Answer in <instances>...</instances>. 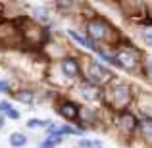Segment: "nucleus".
Masks as SVG:
<instances>
[{"label": "nucleus", "mask_w": 152, "mask_h": 148, "mask_svg": "<svg viewBox=\"0 0 152 148\" xmlns=\"http://www.w3.org/2000/svg\"><path fill=\"white\" fill-rule=\"evenodd\" d=\"M87 33H89V37L93 39V41L102 42V41H106L108 35H110V23L104 21V19H93V21H89V25H87Z\"/></svg>", "instance_id": "3"}, {"label": "nucleus", "mask_w": 152, "mask_h": 148, "mask_svg": "<svg viewBox=\"0 0 152 148\" xmlns=\"http://www.w3.org/2000/svg\"><path fill=\"white\" fill-rule=\"evenodd\" d=\"M79 90H81L83 98H85L87 102H94V100L100 98V90H98V87L93 85L91 81H83L81 87H79Z\"/></svg>", "instance_id": "6"}, {"label": "nucleus", "mask_w": 152, "mask_h": 148, "mask_svg": "<svg viewBox=\"0 0 152 148\" xmlns=\"http://www.w3.org/2000/svg\"><path fill=\"white\" fill-rule=\"evenodd\" d=\"M112 79V71L108 69L104 63L100 62H91L89 63V81L93 83H98V85H104Z\"/></svg>", "instance_id": "4"}, {"label": "nucleus", "mask_w": 152, "mask_h": 148, "mask_svg": "<svg viewBox=\"0 0 152 148\" xmlns=\"http://www.w3.org/2000/svg\"><path fill=\"white\" fill-rule=\"evenodd\" d=\"M4 123H6V117H4V115H0V129L4 127Z\"/></svg>", "instance_id": "21"}, {"label": "nucleus", "mask_w": 152, "mask_h": 148, "mask_svg": "<svg viewBox=\"0 0 152 148\" xmlns=\"http://www.w3.org/2000/svg\"><path fill=\"white\" fill-rule=\"evenodd\" d=\"M56 129H58V133L62 135H81V131L79 129H75L73 125H60V127H56Z\"/></svg>", "instance_id": "13"}, {"label": "nucleus", "mask_w": 152, "mask_h": 148, "mask_svg": "<svg viewBox=\"0 0 152 148\" xmlns=\"http://www.w3.org/2000/svg\"><path fill=\"white\" fill-rule=\"evenodd\" d=\"M0 93L2 94H12V87L6 79H0Z\"/></svg>", "instance_id": "16"}, {"label": "nucleus", "mask_w": 152, "mask_h": 148, "mask_svg": "<svg viewBox=\"0 0 152 148\" xmlns=\"http://www.w3.org/2000/svg\"><path fill=\"white\" fill-rule=\"evenodd\" d=\"M14 98L21 104H31L35 100V94H33V90H29V89H21V90H15L14 93Z\"/></svg>", "instance_id": "10"}, {"label": "nucleus", "mask_w": 152, "mask_h": 148, "mask_svg": "<svg viewBox=\"0 0 152 148\" xmlns=\"http://www.w3.org/2000/svg\"><path fill=\"white\" fill-rule=\"evenodd\" d=\"M67 35H69V37L73 39V41L77 42V44H81L83 48H91V50H94V48H96V46H94V42H93V41H89V39H85V37H83L81 33H77V31L69 29V31H67Z\"/></svg>", "instance_id": "9"}, {"label": "nucleus", "mask_w": 152, "mask_h": 148, "mask_svg": "<svg viewBox=\"0 0 152 148\" xmlns=\"http://www.w3.org/2000/svg\"><path fill=\"white\" fill-rule=\"evenodd\" d=\"M60 67H62V73L66 75L67 79H75L79 75V63L75 58H62V62H60Z\"/></svg>", "instance_id": "5"}, {"label": "nucleus", "mask_w": 152, "mask_h": 148, "mask_svg": "<svg viewBox=\"0 0 152 148\" xmlns=\"http://www.w3.org/2000/svg\"><path fill=\"white\" fill-rule=\"evenodd\" d=\"M100 148H102V146H100Z\"/></svg>", "instance_id": "23"}, {"label": "nucleus", "mask_w": 152, "mask_h": 148, "mask_svg": "<svg viewBox=\"0 0 152 148\" xmlns=\"http://www.w3.org/2000/svg\"><path fill=\"white\" fill-rule=\"evenodd\" d=\"M6 115H8L10 119H19V112H18V110H14V108H10V110L6 112Z\"/></svg>", "instance_id": "18"}, {"label": "nucleus", "mask_w": 152, "mask_h": 148, "mask_svg": "<svg viewBox=\"0 0 152 148\" xmlns=\"http://www.w3.org/2000/svg\"><path fill=\"white\" fill-rule=\"evenodd\" d=\"M58 112H60V115L66 117V119H77L79 106L75 102H62V104H60V108H58Z\"/></svg>", "instance_id": "7"}, {"label": "nucleus", "mask_w": 152, "mask_h": 148, "mask_svg": "<svg viewBox=\"0 0 152 148\" xmlns=\"http://www.w3.org/2000/svg\"><path fill=\"white\" fill-rule=\"evenodd\" d=\"M39 148H54V146H52L50 142H46V141H45V142H41V144H39Z\"/></svg>", "instance_id": "20"}, {"label": "nucleus", "mask_w": 152, "mask_h": 148, "mask_svg": "<svg viewBox=\"0 0 152 148\" xmlns=\"http://www.w3.org/2000/svg\"><path fill=\"white\" fill-rule=\"evenodd\" d=\"M119 127L127 133H133L135 129L139 127V119L135 117L133 114H121L119 115Z\"/></svg>", "instance_id": "8"}, {"label": "nucleus", "mask_w": 152, "mask_h": 148, "mask_svg": "<svg viewBox=\"0 0 152 148\" xmlns=\"http://www.w3.org/2000/svg\"><path fill=\"white\" fill-rule=\"evenodd\" d=\"M73 148H79V146H73Z\"/></svg>", "instance_id": "22"}, {"label": "nucleus", "mask_w": 152, "mask_h": 148, "mask_svg": "<svg viewBox=\"0 0 152 148\" xmlns=\"http://www.w3.org/2000/svg\"><path fill=\"white\" fill-rule=\"evenodd\" d=\"M50 121H45V119H29L27 121V127H31V129H35V127H48Z\"/></svg>", "instance_id": "15"}, {"label": "nucleus", "mask_w": 152, "mask_h": 148, "mask_svg": "<svg viewBox=\"0 0 152 148\" xmlns=\"http://www.w3.org/2000/svg\"><path fill=\"white\" fill-rule=\"evenodd\" d=\"M79 148H100V141H93V139H83L79 142Z\"/></svg>", "instance_id": "14"}, {"label": "nucleus", "mask_w": 152, "mask_h": 148, "mask_svg": "<svg viewBox=\"0 0 152 148\" xmlns=\"http://www.w3.org/2000/svg\"><path fill=\"white\" fill-rule=\"evenodd\" d=\"M114 58H115V62H118V67H123V69H127V71H135L139 67V62H141V54H139V50L133 48V46L121 48Z\"/></svg>", "instance_id": "1"}, {"label": "nucleus", "mask_w": 152, "mask_h": 148, "mask_svg": "<svg viewBox=\"0 0 152 148\" xmlns=\"http://www.w3.org/2000/svg\"><path fill=\"white\" fill-rule=\"evenodd\" d=\"M8 142H10V146H12V148H23V146L27 144V137H25L23 133H18V131H15V133H12V135H10Z\"/></svg>", "instance_id": "11"}, {"label": "nucleus", "mask_w": 152, "mask_h": 148, "mask_svg": "<svg viewBox=\"0 0 152 148\" xmlns=\"http://www.w3.org/2000/svg\"><path fill=\"white\" fill-rule=\"evenodd\" d=\"M108 98H110L112 104L123 108V106H127L129 100H131V90H129V87H127V85L118 83V85L110 87V90H108Z\"/></svg>", "instance_id": "2"}, {"label": "nucleus", "mask_w": 152, "mask_h": 148, "mask_svg": "<svg viewBox=\"0 0 152 148\" xmlns=\"http://www.w3.org/2000/svg\"><path fill=\"white\" fill-rule=\"evenodd\" d=\"M77 117H81L83 121H87V123H94V121H96L94 112H89L87 108H79V115H77Z\"/></svg>", "instance_id": "12"}, {"label": "nucleus", "mask_w": 152, "mask_h": 148, "mask_svg": "<svg viewBox=\"0 0 152 148\" xmlns=\"http://www.w3.org/2000/svg\"><path fill=\"white\" fill-rule=\"evenodd\" d=\"M10 108H12V102H8V100H2V102H0V114H6Z\"/></svg>", "instance_id": "17"}, {"label": "nucleus", "mask_w": 152, "mask_h": 148, "mask_svg": "<svg viewBox=\"0 0 152 148\" xmlns=\"http://www.w3.org/2000/svg\"><path fill=\"white\" fill-rule=\"evenodd\" d=\"M35 15H37V17H41V19H48V14H46V12H42L41 8H37V10H35Z\"/></svg>", "instance_id": "19"}]
</instances>
